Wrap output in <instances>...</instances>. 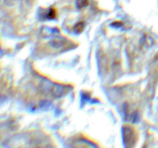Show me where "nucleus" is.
<instances>
[{
	"label": "nucleus",
	"mask_w": 158,
	"mask_h": 148,
	"mask_svg": "<svg viewBox=\"0 0 158 148\" xmlns=\"http://www.w3.org/2000/svg\"><path fill=\"white\" fill-rule=\"evenodd\" d=\"M124 139L125 140L126 142H130L131 140H132L133 136H132V131L130 129H127L125 130V132L124 133Z\"/></svg>",
	"instance_id": "nucleus-1"
},
{
	"label": "nucleus",
	"mask_w": 158,
	"mask_h": 148,
	"mask_svg": "<svg viewBox=\"0 0 158 148\" xmlns=\"http://www.w3.org/2000/svg\"><path fill=\"white\" fill-rule=\"evenodd\" d=\"M77 6L78 8L81 9L86 7L88 4V0H77Z\"/></svg>",
	"instance_id": "nucleus-2"
},
{
	"label": "nucleus",
	"mask_w": 158,
	"mask_h": 148,
	"mask_svg": "<svg viewBox=\"0 0 158 148\" xmlns=\"http://www.w3.org/2000/svg\"><path fill=\"white\" fill-rule=\"evenodd\" d=\"M56 16V13H55V11L54 9H51L50 11H49V13H48V15H47V17L49 18V19H54Z\"/></svg>",
	"instance_id": "nucleus-4"
},
{
	"label": "nucleus",
	"mask_w": 158,
	"mask_h": 148,
	"mask_svg": "<svg viewBox=\"0 0 158 148\" xmlns=\"http://www.w3.org/2000/svg\"><path fill=\"white\" fill-rule=\"evenodd\" d=\"M84 28V23L81 22H79L75 25V26L74 27V30L77 33H80L83 31V30Z\"/></svg>",
	"instance_id": "nucleus-3"
}]
</instances>
